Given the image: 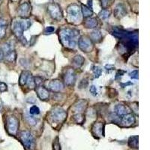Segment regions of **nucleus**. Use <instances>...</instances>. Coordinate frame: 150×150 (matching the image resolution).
I'll use <instances>...</instances> for the list:
<instances>
[{"label": "nucleus", "instance_id": "nucleus-10", "mask_svg": "<svg viewBox=\"0 0 150 150\" xmlns=\"http://www.w3.org/2000/svg\"><path fill=\"white\" fill-rule=\"evenodd\" d=\"M76 73L74 71L73 68H68L67 69L66 72L64 76V81L65 84L68 86H74V84L76 83Z\"/></svg>", "mask_w": 150, "mask_h": 150}, {"label": "nucleus", "instance_id": "nucleus-37", "mask_svg": "<svg viewBox=\"0 0 150 150\" xmlns=\"http://www.w3.org/2000/svg\"><path fill=\"white\" fill-rule=\"evenodd\" d=\"M54 31V27L53 26H47L45 30V34H51Z\"/></svg>", "mask_w": 150, "mask_h": 150}, {"label": "nucleus", "instance_id": "nucleus-41", "mask_svg": "<svg viewBox=\"0 0 150 150\" xmlns=\"http://www.w3.org/2000/svg\"><path fill=\"white\" fill-rule=\"evenodd\" d=\"M4 57H5V55H4L3 50H2V48H0V62L3 60Z\"/></svg>", "mask_w": 150, "mask_h": 150}, {"label": "nucleus", "instance_id": "nucleus-25", "mask_svg": "<svg viewBox=\"0 0 150 150\" xmlns=\"http://www.w3.org/2000/svg\"><path fill=\"white\" fill-rule=\"evenodd\" d=\"M7 28V23L6 21L3 19H0V38H2L5 34V30Z\"/></svg>", "mask_w": 150, "mask_h": 150}, {"label": "nucleus", "instance_id": "nucleus-29", "mask_svg": "<svg viewBox=\"0 0 150 150\" xmlns=\"http://www.w3.org/2000/svg\"><path fill=\"white\" fill-rule=\"evenodd\" d=\"M26 121H27V122H28L30 125L34 126V125H35L37 124V119H35V117L32 116L26 115Z\"/></svg>", "mask_w": 150, "mask_h": 150}, {"label": "nucleus", "instance_id": "nucleus-12", "mask_svg": "<svg viewBox=\"0 0 150 150\" xmlns=\"http://www.w3.org/2000/svg\"><path fill=\"white\" fill-rule=\"evenodd\" d=\"M92 132L96 137H101L104 136V124L101 122H95L92 125Z\"/></svg>", "mask_w": 150, "mask_h": 150}, {"label": "nucleus", "instance_id": "nucleus-35", "mask_svg": "<svg viewBox=\"0 0 150 150\" xmlns=\"http://www.w3.org/2000/svg\"><path fill=\"white\" fill-rule=\"evenodd\" d=\"M130 77H131L132 79H134V80H138V71H133L130 74Z\"/></svg>", "mask_w": 150, "mask_h": 150}, {"label": "nucleus", "instance_id": "nucleus-33", "mask_svg": "<svg viewBox=\"0 0 150 150\" xmlns=\"http://www.w3.org/2000/svg\"><path fill=\"white\" fill-rule=\"evenodd\" d=\"M88 86V81L86 79H83L80 81V84H79V88L80 89H86Z\"/></svg>", "mask_w": 150, "mask_h": 150}, {"label": "nucleus", "instance_id": "nucleus-6", "mask_svg": "<svg viewBox=\"0 0 150 150\" xmlns=\"http://www.w3.org/2000/svg\"><path fill=\"white\" fill-rule=\"evenodd\" d=\"M19 128L18 119L14 116H9L6 119V128L9 134L16 136Z\"/></svg>", "mask_w": 150, "mask_h": 150}, {"label": "nucleus", "instance_id": "nucleus-17", "mask_svg": "<svg viewBox=\"0 0 150 150\" xmlns=\"http://www.w3.org/2000/svg\"><path fill=\"white\" fill-rule=\"evenodd\" d=\"M84 25L86 28L94 29L98 26V21H97V20L95 18L88 17V18H86V20L84 21Z\"/></svg>", "mask_w": 150, "mask_h": 150}, {"label": "nucleus", "instance_id": "nucleus-26", "mask_svg": "<svg viewBox=\"0 0 150 150\" xmlns=\"http://www.w3.org/2000/svg\"><path fill=\"white\" fill-rule=\"evenodd\" d=\"M110 12L108 10L104 9L100 11V13L98 14V17H100L101 20H105V19L108 18L110 17Z\"/></svg>", "mask_w": 150, "mask_h": 150}, {"label": "nucleus", "instance_id": "nucleus-27", "mask_svg": "<svg viewBox=\"0 0 150 150\" xmlns=\"http://www.w3.org/2000/svg\"><path fill=\"white\" fill-rule=\"evenodd\" d=\"M26 85L28 86V87L31 89H35L36 86H35V80H34V77L32 76V74L29 77L28 80H27V82H26Z\"/></svg>", "mask_w": 150, "mask_h": 150}, {"label": "nucleus", "instance_id": "nucleus-4", "mask_svg": "<svg viewBox=\"0 0 150 150\" xmlns=\"http://www.w3.org/2000/svg\"><path fill=\"white\" fill-rule=\"evenodd\" d=\"M20 138L26 150H34L35 145V139L29 131H22L20 133Z\"/></svg>", "mask_w": 150, "mask_h": 150}, {"label": "nucleus", "instance_id": "nucleus-20", "mask_svg": "<svg viewBox=\"0 0 150 150\" xmlns=\"http://www.w3.org/2000/svg\"><path fill=\"white\" fill-rule=\"evenodd\" d=\"M84 57L80 55H77L74 56L72 60V65L76 68H80L82 65H84Z\"/></svg>", "mask_w": 150, "mask_h": 150}, {"label": "nucleus", "instance_id": "nucleus-36", "mask_svg": "<svg viewBox=\"0 0 150 150\" xmlns=\"http://www.w3.org/2000/svg\"><path fill=\"white\" fill-rule=\"evenodd\" d=\"M8 87L7 85H6L5 83H2V82H0V92H4L7 91Z\"/></svg>", "mask_w": 150, "mask_h": 150}, {"label": "nucleus", "instance_id": "nucleus-31", "mask_svg": "<svg viewBox=\"0 0 150 150\" xmlns=\"http://www.w3.org/2000/svg\"><path fill=\"white\" fill-rule=\"evenodd\" d=\"M39 113H40V109L38 108L37 106L34 105L30 108L29 114H31V115H38Z\"/></svg>", "mask_w": 150, "mask_h": 150}, {"label": "nucleus", "instance_id": "nucleus-30", "mask_svg": "<svg viewBox=\"0 0 150 150\" xmlns=\"http://www.w3.org/2000/svg\"><path fill=\"white\" fill-rule=\"evenodd\" d=\"M53 150H61V146H60L59 137H56L54 139L53 143Z\"/></svg>", "mask_w": 150, "mask_h": 150}, {"label": "nucleus", "instance_id": "nucleus-32", "mask_svg": "<svg viewBox=\"0 0 150 150\" xmlns=\"http://www.w3.org/2000/svg\"><path fill=\"white\" fill-rule=\"evenodd\" d=\"M34 80H35V86L37 87V86H41V84H42L43 78L39 76L35 77H34Z\"/></svg>", "mask_w": 150, "mask_h": 150}, {"label": "nucleus", "instance_id": "nucleus-40", "mask_svg": "<svg viewBox=\"0 0 150 150\" xmlns=\"http://www.w3.org/2000/svg\"><path fill=\"white\" fill-rule=\"evenodd\" d=\"M108 1L109 0H101V5L103 8H106L108 4Z\"/></svg>", "mask_w": 150, "mask_h": 150}, {"label": "nucleus", "instance_id": "nucleus-38", "mask_svg": "<svg viewBox=\"0 0 150 150\" xmlns=\"http://www.w3.org/2000/svg\"><path fill=\"white\" fill-rule=\"evenodd\" d=\"M125 73H126V71H123V70L117 71L116 74V78L117 79V78H119V77H120L123 76Z\"/></svg>", "mask_w": 150, "mask_h": 150}, {"label": "nucleus", "instance_id": "nucleus-11", "mask_svg": "<svg viewBox=\"0 0 150 150\" xmlns=\"http://www.w3.org/2000/svg\"><path fill=\"white\" fill-rule=\"evenodd\" d=\"M31 5L28 2H24V3L21 4V5L19 6L17 12H18L19 16L23 18H27L30 15L31 13Z\"/></svg>", "mask_w": 150, "mask_h": 150}, {"label": "nucleus", "instance_id": "nucleus-1", "mask_svg": "<svg viewBox=\"0 0 150 150\" xmlns=\"http://www.w3.org/2000/svg\"><path fill=\"white\" fill-rule=\"evenodd\" d=\"M60 39L62 45L67 48L73 49L77 46L80 32L76 29L62 28L59 32Z\"/></svg>", "mask_w": 150, "mask_h": 150}, {"label": "nucleus", "instance_id": "nucleus-15", "mask_svg": "<svg viewBox=\"0 0 150 150\" xmlns=\"http://www.w3.org/2000/svg\"><path fill=\"white\" fill-rule=\"evenodd\" d=\"M36 92H37L38 98L41 100H47L50 97L49 90L47 89L45 86H38L36 87Z\"/></svg>", "mask_w": 150, "mask_h": 150}, {"label": "nucleus", "instance_id": "nucleus-13", "mask_svg": "<svg viewBox=\"0 0 150 150\" xmlns=\"http://www.w3.org/2000/svg\"><path fill=\"white\" fill-rule=\"evenodd\" d=\"M134 122H135V117L131 113L124 115L120 119L121 125L124 127H130L134 124Z\"/></svg>", "mask_w": 150, "mask_h": 150}, {"label": "nucleus", "instance_id": "nucleus-3", "mask_svg": "<svg viewBox=\"0 0 150 150\" xmlns=\"http://www.w3.org/2000/svg\"><path fill=\"white\" fill-rule=\"evenodd\" d=\"M67 14L70 22L79 23L81 20V8L76 4H72L68 7Z\"/></svg>", "mask_w": 150, "mask_h": 150}, {"label": "nucleus", "instance_id": "nucleus-39", "mask_svg": "<svg viewBox=\"0 0 150 150\" xmlns=\"http://www.w3.org/2000/svg\"><path fill=\"white\" fill-rule=\"evenodd\" d=\"M105 69L107 71H113V69H115V67L112 65H106Z\"/></svg>", "mask_w": 150, "mask_h": 150}, {"label": "nucleus", "instance_id": "nucleus-42", "mask_svg": "<svg viewBox=\"0 0 150 150\" xmlns=\"http://www.w3.org/2000/svg\"><path fill=\"white\" fill-rule=\"evenodd\" d=\"M88 8L92 10V0H88Z\"/></svg>", "mask_w": 150, "mask_h": 150}, {"label": "nucleus", "instance_id": "nucleus-34", "mask_svg": "<svg viewBox=\"0 0 150 150\" xmlns=\"http://www.w3.org/2000/svg\"><path fill=\"white\" fill-rule=\"evenodd\" d=\"M89 92L93 96L98 95V91H97V88L95 87V86H91L90 88H89Z\"/></svg>", "mask_w": 150, "mask_h": 150}, {"label": "nucleus", "instance_id": "nucleus-8", "mask_svg": "<svg viewBox=\"0 0 150 150\" xmlns=\"http://www.w3.org/2000/svg\"><path fill=\"white\" fill-rule=\"evenodd\" d=\"M47 11L50 14V17L56 21H60L62 18V12L61 8L56 3L50 4L47 7Z\"/></svg>", "mask_w": 150, "mask_h": 150}, {"label": "nucleus", "instance_id": "nucleus-21", "mask_svg": "<svg viewBox=\"0 0 150 150\" xmlns=\"http://www.w3.org/2000/svg\"><path fill=\"white\" fill-rule=\"evenodd\" d=\"M138 136H132L128 139V147L133 149L138 148Z\"/></svg>", "mask_w": 150, "mask_h": 150}, {"label": "nucleus", "instance_id": "nucleus-24", "mask_svg": "<svg viewBox=\"0 0 150 150\" xmlns=\"http://www.w3.org/2000/svg\"><path fill=\"white\" fill-rule=\"evenodd\" d=\"M72 119L76 123L81 125L84 123V120H85V116L82 113H77V114L73 116Z\"/></svg>", "mask_w": 150, "mask_h": 150}, {"label": "nucleus", "instance_id": "nucleus-5", "mask_svg": "<svg viewBox=\"0 0 150 150\" xmlns=\"http://www.w3.org/2000/svg\"><path fill=\"white\" fill-rule=\"evenodd\" d=\"M50 117L54 122L61 123L66 119L67 113L62 108L56 107L50 111Z\"/></svg>", "mask_w": 150, "mask_h": 150}, {"label": "nucleus", "instance_id": "nucleus-19", "mask_svg": "<svg viewBox=\"0 0 150 150\" xmlns=\"http://www.w3.org/2000/svg\"><path fill=\"white\" fill-rule=\"evenodd\" d=\"M90 39L92 41L94 42H100L102 40V34L99 30H95L90 35Z\"/></svg>", "mask_w": 150, "mask_h": 150}, {"label": "nucleus", "instance_id": "nucleus-14", "mask_svg": "<svg viewBox=\"0 0 150 150\" xmlns=\"http://www.w3.org/2000/svg\"><path fill=\"white\" fill-rule=\"evenodd\" d=\"M131 113V110L127 105L125 104H117L115 107V114L121 119L125 114Z\"/></svg>", "mask_w": 150, "mask_h": 150}, {"label": "nucleus", "instance_id": "nucleus-22", "mask_svg": "<svg viewBox=\"0 0 150 150\" xmlns=\"http://www.w3.org/2000/svg\"><path fill=\"white\" fill-rule=\"evenodd\" d=\"M81 13L83 14V16H84L85 18H88V17H90L93 14L92 10L90 9L89 8H88L87 6L83 5L81 6Z\"/></svg>", "mask_w": 150, "mask_h": 150}, {"label": "nucleus", "instance_id": "nucleus-16", "mask_svg": "<svg viewBox=\"0 0 150 150\" xmlns=\"http://www.w3.org/2000/svg\"><path fill=\"white\" fill-rule=\"evenodd\" d=\"M126 9L125 6L122 4H118L116 7L114 9V15L116 18H122V17H125L126 15Z\"/></svg>", "mask_w": 150, "mask_h": 150}, {"label": "nucleus", "instance_id": "nucleus-2", "mask_svg": "<svg viewBox=\"0 0 150 150\" xmlns=\"http://www.w3.org/2000/svg\"><path fill=\"white\" fill-rule=\"evenodd\" d=\"M32 25L31 21L28 18L17 17L14 19L11 23V29L14 35L23 44L26 45V39L23 37V32L30 28Z\"/></svg>", "mask_w": 150, "mask_h": 150}, {"label": "nucleus", "instance_id": "nucleus-7", "mask_svg": "<svg viewBox=\"0 0 150 150\" xmlns=\"http://www.w3.org/2000/svg\"><path fill=\"white\" fill-rule=\"evenodd\" d=\"M78 47L79 48L85 53L91 52L93 50V43L89 38L83 36L78 40Z\"/></svg>", "mask_w": 150, "mask_h": 150}, {"label": "nucleus", "instance_id": "nucleus-9", "mask_svg": "<svg viewBox=\"0 0 150 150\" xmlns=\"http://www.w3.org/2000/svg\"><path fill=\"white\" fill-rule=\"evenodd\" d=\"M45 87L53 92H60L64 89V84L59 80H49L45 83Z\"/></svg>", "mask_w": 150, "mask_h": 150}, {"label": "nucleus", "instance_id": "nucleus-18", "mask_svg": "<svg viewBox=\"0 0 150 150\" xmlns=\"http://www.w3.org/2000/svg\"><path fill=\"white\" fill-rule=\"evenodd\" d=\"M31 75V73L28 71H23L21 74L20 79H19V84L21 86H25L26 84V82L28 80L29 77Z\"/></svg>", "mask_w": 150, "mask_h": 150}, {"label": "nucleus", "instance_id": "nucleus-28", "mask_svg": "<svg viewBox=\"0 0 150 150\" xmlns=\"http://www.w3.org/2000/svg\"><path fill=\"white\" fill-rule=\"evenodd\" d=\"M92 70L93 73L95 74V77L98 78L102 74V69L100 67L98 66H92Z\"/></svg>", "mask_w": 150, "mask_h": 150}, {"label": "nucleus", "instance_id": "nucleus-23", "mask_svg": "<svg viewBox=\"0 0 150 150\" xmlns=\"http://www.w3.org/2000/svg\"><path fill=\"white\" fill-rule=\"evenodd\" d=\"M86 104H87V102L86 101H80L77 102V104H75L74 108L78 112L83 111L86 108Z\"/></svg>", "mask_w": 150, "mask_h": 150}]
</instances>
